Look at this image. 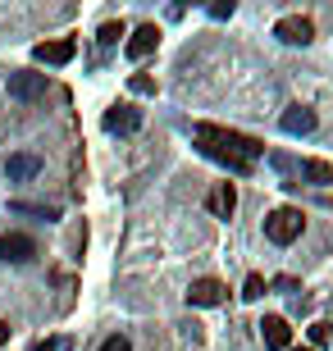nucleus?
Returning <instances> with one entry per match:
<instances>
[{
    "instance_id": "obj_26",
    "label": "nucleus",
    "mask_w": 333,
    "mask_h": 351,
    "mask_svg": "<svg viewBox=\"0 0 333 351\" xmlns=\"http://www.w3.org/2000/svg\"><path fill=\"white\" fill-rule=\"evenodd\" d=\"M329 342H333V324H329Z\"/></svg>"
},
{
    "instance_id": "obj_12",
    "label": "nucleus",
    "mask_w": 333,
    "mask_h": 351,
    "mask_svg": "<svg viewBox=\"0 0 333 351\" xmlns=\"http://www.w3.org/2000/svg\"><path fill=\"white\" fill-rule=\"evenodd\" d=\"M279 123H283V132H292V137H306V132H315V110H306V105H292V110H288Z\"/></svg>"
},
{
    "instance_id": "obj_2",
    "label": "nucleus",
    "mask_w": 333,
    "mask_h": 351,
    "mask_svg": "<svg viewBox=\"0 0 333 351\" xmlns=\"http://www.w3.org/2000/svg\"><path fill=\"white\" fill-rule=\"evenodd\" d=\"M301 210H292V206H279L274 215L265 219V237L274 242V247H288V242H297L301 237Z\"/></svg>"
},
{
    "instance_id": "obj_17",
    "label": "nucleus",
    "mask_w": 333,
    "mask_h": 351,
    "mask_svg": "<svg viewBox=\"0 0 333 351\" xmlns=\"http://www.w3.org/2000/svg\"><path fill=\"white\" fill-rule=\"evenodd\" d=\"M128 87L137 91V96H155V78H146V73H133V78H128Z\"/></svg>"
},
{
    "instance_id": "obj_19",
    "label": "nucleus",
    "mask_w": 333,
    "mask_h": 351,
    "mask_svg": "<svg viewBox=\"0 0 333 351\" xmlns=\"http://www.w3.org/2000/svg\"><path fill=\"white\" fill-rule=\"evenodd\" d=\"M119 37H124V23H105V27H101V37H96V41H101V46H115Z\"/></svg>"
},
{
    "instance_id": "obj_25",
    "label": "nucleus",
    "mask_w": 333,
    "mask_h": 351,
    "mask_svg": "<svg viewBox=\"0 0 333 351\" xmlns=\"http://www.w3.org/2000/svg\"><path fill=\"white\" fill-rule=\"evenodd\" d=\"M288 351H315V347H288Z\"/></svg>"
},
{
    "instance_id": "obj_14",
    "label": "nucleus",
    "mask_w": 333,
    "mask_h": 351,
    "mask_svg": "<svg viewBox=\"0 0 333 351\" xmlns=\"http://www.w3.org/2000/svg\"><path fill=\"white\" fill-rule=\"evenodd\" d=\"M297 169H301V178L315 182V187H329V182H333V165H329V160H301Z\"/></svg>"
},
{
    "instance_id": "obj_15",
    "label": "nucleus",
    "mask_w": 333,
    "mask_h": 351,
    "mask_svg": "<svg viewBox=\"0 0 333 351\" xmlns=\"http://www.w3.org/2000/svg\"><path fill=\"white\" fill-rule=\"evenodd\" d=\"M14 210H19V215H41V219H60L55 206H27V201H14Z\"/></svg>"
},
{
    "instance_id": "obj_22",
    "label": "nucleus",
    "mask_w": 333,
    "mask_h": 351,
    "mask_svg": "<svg viewBox=\"0 0 333 351\" xmlns=\"http://www.w3.org/2000/svg\"><path fill=\"white\" fill-rule=\"evenodd\" d=\"M233 14V0H219V5H210V19H229Z\"/></svg>"
},
{
    "instance_id": "obj_13",
    "label": "nucleus",
    "mask_w": 333,
    "mask_h": 351,
    "mask_svg": "<svg viewBox=\"0 0 333 351\" xmlns=\"http://www.w3.org/2000/svg\"><path fill=\"white\" fill-rule=\"evenodd\" d=\"M5 173H10L14 182H27V178H37V173H41V160L37 156H10V160H5Z\"/></svg>"
},
{
    "instance_id": "obj_11",
    "label": "nucleus",
    "mask_w": 333,
    "mask_h": 351,
    "mask_svg": "<svg viewBox=\"0 0 333 351\" xmlns=\"http://www.w3.org/2000/svg\"><path fill=\"white\" fill-rule=\"evenodd\" d=\"M155 46H160V32H155V23H141L137 32L128 37V60H146Z\"/></svg>"
},
{
    "instance_id": "obj_7",
    "label": "nucleus",
    "mask_w": 333,
    "mask_h": 351,
    "mask_svg": "<svg viewBox=\"0 0 333 351\" xmlns=\"http://www.w3.org/2000/svg\"><path fill=\"white\" fill-rule=\"evenodd\" d=\"M260 338H265L269 351H288L292 328H288V319H283V315H265V319H260Z\"/></svg>"
},
{
    "instance_id": "obj_8",
    "label": "nucleus",
    "mask_w": 333,
    "mask_h": 351,
    "mask_svg": "<svg viewBox=\"0 0 333 351\" xmlns=\"http://www.w3.org/2000/svg\"><path fill=\"white\" fill-rule=\"evenodd\" d=\"M224 297H229V287L219 283V278H196L187 287V301L192 306H224Z\"/></svg>"
},
{
    "instance_id": "obj_23",
    "label": "nucleus",
    "mask_w": 333,
    "mask_h": 351,
    "mask_svg": "<svg viewBox=\"0 0 333 351\" xmlns=\"http://www.w3.org/2000/svg\"><path fill=\"white\" fill-rule=\"evenodd\" d=\"M274 287H279V292H297V278H288V274H279V278H274Z\"/></svg>"
},
{
    "instance_id": "obj_9",
    "label": "nucleus",
    "mask_w": 333,
    "mask_h": 351,
    "mask_svg": "<svg viewBox=\"0 0 333 351\" xmlns=\"http://www.w3.org/2000/svg\"><path fill=\"white\" fill-rule=\"evenodd\" d=\"M105 132H137L141 128V110H133V105H115V110H105Z\"/></svg>"
},
{
    "instance_id": "obj_24",
    "label": "nucleus",
    "mask_w": 333,
    "mask_h": 351,
    "mask_svg": "<svg viewBox=\"0 0 333 351\" xmlns=\"http://www.w3.org/2000/svg\"><path fill=\"white\" fill-rule=\"evenodd\" d=\"M5 342H10V324H5V319H0V347H5Z\"/></svg>"
},
{
    "instance_id": "obj_18",
    "label": "nucleus",
    "mask_w": 333,
    "mask_h": 351,
    "mask_svg": "<svg viewBox=\"0 0 333 351\" xmlns=\"http://www.w3.org/2000/svg\"><path fill=\"white\" fill-rule=\"evenodd\" d=\"M32 351H73V338H46V342H37Z\"/></svg>"
},
{
    "instance_id": "obj_10",
    "label": "nucleus",
    "mask_w": 333,
    "mask_h": 351,
    "mask_svg": "<svg viewBox=\"0 0 333 351\" xmlns=\"http://www.w3.org/2000/svg\"><path fill=\"white\" fill-rule=\"evenodd\" d=\"M205 210H210V215H219V219H229L233 210H238V192H233L229 182H215V187H210V196H205Z\"/></svg>"
},
{
    "instance_id": "obj_5",
    "label": "nucleus",
    "mask_w": 333,
    "mask_h": 351,
    "mask_svg": "<svg viewBox=\"0 0 333 351\" xmlns=\"http://www.w3.org/2000/svg\"><path fill=\"white\" fill-rule=\"evenodd\" d=\"M274 37L288 41V46H306V41L315 37V23H310V19H301V14H288V19H279V23H274Z\"/></svg>"
},
{
    "instance_id": "obj_1",
    "label": "nucleus",
    "mask_w": 333,
    "mask_h": 351,
    "mask_svg": "<svg viewBox=\"0 0 333 351\" xmlns=\"http://www.w3.org/2000/svg\"><path fill=\"white\" fill-rule=\"evenodd\" d=\"M192 137H196V146H201L205 156L219 160V165H229L233 173H251V169H256V156L265 151L256 137L233 132V128H215V123H196Z\"/></svg>"
},
{
    "instance_id": "obj_3",
    "label": "nucleus",
    "mask_w": 333,
    "mask_h": 351,
    "mask_svg": "<svg viewBox=\"0 0 333 351\" xmlns=\"http://www.w3.org/2000/svg\"><path fill=\"white\" fill-rule=\"evenodd\" d=\"M32 256H37V242L27 233H5L0 237V261L5 265H27Z\"/></svg>"
},
{
    "instance_id": "obj_21",
    "label": "nucleus",
    "mask_w": 333,
    "mask_h": 351,
    "mask_svg": "<svg viewBox=\"0 0 333 351\" xmlns=\"http://www.w3.org/2000/svg\"><path fill=\"white\" fill-rule=\"evenodd\" d=\"M101 351H133V347H128V338H105Z\"/></svg>"
},
{
    "instance_id": "obj_16",
    "label": "nucleus",
    "mask_w": 333,
    "mask_h": 351,
    "mask_svg": "<svg viewBox=\"0 0 333 351\" xmlns=\"http://www.w3.org/2000/svg\"><path fill=\"white\" fill-rule=\"evenodd\" d=\"M242 297H246V301L265 297V278H260V274H246V283H242Z\"/></svg>"
},
{
    "instance_id": "obj_4",
    "label": "nucleus",
    "mask_w": 333,
    "mask_h": 351,
    "mask_svg": "<svg viewBox=\"0 0 333 351\" xmlns=\"http://www.w3.org/2000/svg\"><path fill=\"white\" fill-rule=\"evenodd\" d=\"M78 55V41L73 37H60V41H41V46H32V60H37V64H69V60H73Z\"/></svg>"
},
{
    "instance_id": "obj_20",
    "label": "nucleus",
    "mask_w": 333,
    "mask_h": 351,
    "mask_svg": "<svg viewBox=\"0 0 333 351\" xmlns=\"http://www.w3.org/2000/svg\"><path fill=\"white\" fill-rule=\"evenodd\" d=\"M329 342V324H315L310 328V347H324Z\"/></svg>"
},
{
    "instance_id": "obj_6",
    "label": "nucleus",
    "mask_w": 333,
    "mask_h": 351,
    "mask_svg": "<svg viewBox=\"0 0 333 351\" xmlns=\"http://www.w3.org/2000/svg\"><path fill=\"white\" fill-rule=\"evenodd\" d=\"M10 96L14 101H41L46 96V73H10Z\"/></svg>"
}]
</instances>
